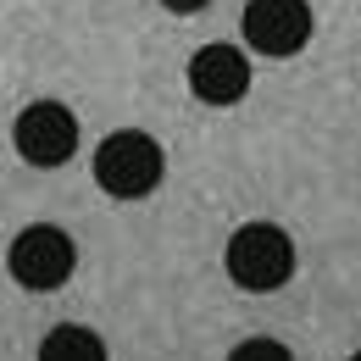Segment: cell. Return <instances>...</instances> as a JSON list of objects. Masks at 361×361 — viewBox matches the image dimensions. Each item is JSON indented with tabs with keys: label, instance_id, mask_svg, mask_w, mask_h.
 <instances>
[{
	"label": "cell",
	"instance_id": "1",
	"mask_svg": "<svg viewBox=\"0 0 361 361\" xmlns=\"http://www.w3.org/2000/svg\"><path fill=\"white\" fill-rule=\"evenodd\" d=\"M167 178V150L139 128H117L94 150V183L111 200H145L156 183Z\"/></svg>",
	"mask_w": 361,
	"mask_h": 361
},
{
	"label": "cell",
	"instance_id": "2",
	"mask_svg": "<svg viewBox=\"0 0 361 361\" xmlns=\"http://www.w3.org/2000/svg\"><path fill=\"white\" fill-rule=\"evenodd\" d=\"M223 267L239 289L272 295V289H283L295 278V239L278 223H245V228H233V239H228Z\"/></svg>",
	"mask_w": 361,
	"mask_h": 361
},
{
	"label": "cell",
	"instance_id": "3",
	"mask_svg": "<svg viewBox=\"0 0 361 361\" xmlns=\"http://www.w3.org/2000/svg\"><path fill=\"white\" fill-rule=\"evenodd\" d=\"M6 267H11V278H17L23 289L50 295V289H61V283L73 278V267H78V245H73V233H67V228L34 223V228H23V233L11 239Z\"/></svg>",
	"mask_w": 361,
	"mask_h": 361
},
{
	"label": "cell",
	"instance_id": "4",
	"mask_svg": "<svg viewBox=\"0 0 361 361\" xmlns=\"http://www.w3.org/2000/svg\"><path fill=\"white\" fill-rule=\"evenodd\" d=\"M11 145H17V156L28 167H67L78 156V117H73V106H61V100L23 106L17 123H11Z\"/></svg>",
	"mask_w": 361,
	"mask_h": 361
},
{
	"label": "cell",
	"instance_id": "5",
	"mask_svg": "<svg viewBox=\"0 0 361 361\" xmlns=\"http://www.w3.org/2000/svg\"><path fill=\"white\" fill-rule=\"evenodd\" d=\"M239 28H245V45L262 56H295L312 39V6L306 0H250Z\"/></svg>",
	"mask_w": 361,
	"mask_h": 361
},
{
	"label": "cell",
	"instance_id": "6",
	"mask_svg": "<svg viewBox=\"0 0 361 361\" xmlns=\"http://www.w3.org/2000/svg\"><path fill=\"white\" fill-rule=\"evenodd\" d=\"M189 90L200 106H239L250 94V56L239 45H200L189 56Z\"/></svg>",
	"mask_w": 361,
	"mask_h": 361
},
{
	"label": "cell",
	"instance_id": "7",
	"mask_svg": "<svg viewBox=\"0 0 361 361\" xmlns=\"http://www.w3.org/2000/svg\"><path fill=\"white\" fill-rule=\"evenodd\" d=\"M39 361H111L106 356V339L84 328V322H61V328H50L45 345H39Z\"/></svg>",
	"mask_w": 361,
	"mask_h": 361
},
{
	"label": "cell",
	"instance_id": "8",
	"mask_svg": "<svg viewBox=\"0 0 361 361\" xmlns=\"http://www.w3.org/2000/svg\"><path fill=\"white\" fill-rule=\"evenodd\" d=\"M228 361H295L278 339H245V345H233L228 350Z\"/></svg>",
	"mask_w": 361,
	"mask_h": 361
},
{
	"label": "cell",
	"instance_id": "9",
	"mask_svg": "<svg viewBox=\"0 0 361 361\" xmlns=\"http://www.w3.org/2000/svg\"><path fill=\"white\" fill-rule=\"evenodd\" d=\"M161 6H167V11H178V17H195V11H206L212 0H161Z\"/></svg>",
	"mask_w": 361,
	"mask_h": 361
},
{
	"label": "cell",
	"instance_id": "10",
	"mask_svg": "<svg viewBox=\"0 0 361 361\" xmlns=\"http://www.w3.org/2000/svg\"><path fill=\"white\" fill-rule=\"evenodd\" d=\"M350 361H361V350H356V356H350Z\"/></svg>",
	"mask_w": 361,
	"mask_h": 361
}]
</instances>
